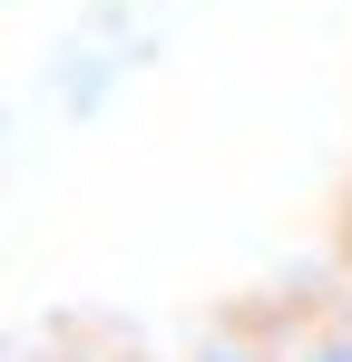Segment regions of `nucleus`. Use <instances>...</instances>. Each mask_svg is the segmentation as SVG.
<instances>
[{
  "mask_svg": "<svg viewBox=\"0 0 352 362\" xmlns=\"http://www.w3.org/2000/svg\"><path fill=\"white\" fill-rule=\"evenodd\" d=\"M284 362H352V333H343V323H323V333H303Z\"/></svg>",
  "mask_w": 352,
  "mask_h": 362,
  "instance_id": "obj_1",
  "label": "nucleus"
},
{
  "mask_svg": "<svg viewBox=\"0 0 352 362\" xmlns=\"http://www.w3.org/2000/svg\"><path fill=\"white\" fill-rule=\"evenodd\" d=\"M196 362H274V353H254V343H206Z\"/></svg>",
  "mask_w": 352,
  "mask_h": 362,
  "instance_id": "obj_2",
  "label": "nucleus"
},
{
  "mask_svg": "<svg viewBox=\"0 0 352 362\" xmlns=\"http://www.w3.org/2000/svg\"><path fill=\"white\" fill-rule=\"evenodd\" d=\"M343 255H352V206H343Z\"/></svg>",
  "mask_w": 352,
  "mask_h": 362,
  "instance_id": "obj_3",
  "label": "nucleus"
}]
</instances>
